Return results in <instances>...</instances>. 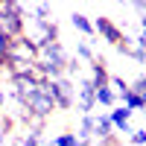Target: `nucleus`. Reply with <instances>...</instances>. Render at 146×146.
<instances>
[{"instance_id": "nucleus-17", "label": "nucleus", "mask_w": 146, "mask_h": 146, "mask_svg": "<svg viewBox=\"0 0 146 146\" xmlns=\"http://www.w3.org/2000/svg\"><path fill=\"white\" fill-rule=\"evenodd\" d=\"M53 146H82V140L76 137V131H64V135L53 137Z\"/></svg>"}, {"instance_id": "nucleus-9", "label": "nucleus", "mask_w": 146, "mask_h": 146, "mask_svg": "<svg viewBox=\"0 0 146 146\" xmlns=\"http://www.w3.org/2000/svg\"><path fill=\"white\" fill-rule=\"evenodd\" d=\"M105 137H114V126L108 114H94V140H105Z\"/></svg>"}, {"instance_id": "nucleus-19", "label": "nucleus", "mask_w": 146, "mask_h": 146, "mask_svg": "<svg viewBox=\"0 0 146 146\" xmlns=\"http://www.w3.org/2000/svg\"><path fill=\"white\" fill-rule=\"evenodd\" d=\"M129 88L135 91V94L140 96V100H146V76H137L135 82H129Z\"/></svg>"}, {"instance_id": "nucleus-5", "label": "nucleus", "mask_w": 146, "mask_h": 146, "mask_svg": "<svg viewBox=\"0 0 146 146\" xmlns=\"http://www.w3.org/2000/svg\"><path fill=\"white\" fill-rule=\"evenodd\" d=\"M76 108L82 111V117L94 114V108H96V88L88 76H79V82H76Z\"/></svg>"}, {"instance_id": "nucleus-13", "label": "nucleus", "mask_w": 146, "mask_h": 146, "mask_svg": "<svg viewBox=\"0 0 146 146\" xmlns=\"http://www.w3.org/2000/svg\"><path fill=\"white\" fill-rule=\"evenodd\" d=\"M120 105H126V108H129V111H131V114H135V111H143V108H146V100H140V96H137L135 91H131V88H129V94L123 96V100H120Z\"/></svg>"}, {"instance_id": "nucleus-22", "label": "nucleus", "mask_w": 146, "mask_h": 146, "mask_svg": "<svg viewBox=\"0 0 146 146\" xmlns=\"http://www.w3.org/2000/svg\"><path fill=\"white\" fill-rule=\"evenodd\" d=\"M137 47H140V50H146V21H140V32H137Z\"/></svg>"}, {"instance_id": "nucleus-7", "label": "nucleus", "mask_w": 146, "mask_h": 146, "mask_svg": "<svg viewBox=\"0 0 146 146\" xmlns=\"http://www.w3.org/2000/svg\"><path fill=\"white\" fill-rule=\"evenodd\" d=\"M108 120H111L114 131H123V135H131V111L126 105H114L108 111Z\"/></svg>"}, {"instance_id": "nucleus-8", "label": "nucleus", "mask_w": 146, "mask_h": 146, "mask_svg": "<svg viewBox=\"0 0 146 146\" xmlns=\"http://www.w3.org/2000/svg\"><path fill=\"white\" fill-rule=\"evenodd\" d=\"M91 67V82H94V88L100 91V88H108V82H111V73H108V67H105V58L102 56H96V62L94 64H88Z\"/></svg>"}, {"instance_id": "nucleus-20", "label": "nucleus", "mask_w": 146, "mask_h": 146, "mask_svg": "<svg viewBox=\"0 0 146 146\" xmlns=\"http://www.w3.org/2000/svg\"><path fill=\"white\" fill-rule=\"evenodd\" d=\"M129 140L135 143V146H143V143H146V129H131V135H129Z\"/></svg>"}, {"instance_id": "nucleus-3", "label": "nucleus", "mask_w": 146, "mask_h": 146, "mask_svg": "<svg viewBox=\"0 0 146 146\" xmlns=\"http://www.w3.org/2000/svg\"><path fill=\"white\" fill-rule=\"evenodd\" d=\"M47 91H50L56 111H70L76 105V82L70 76H58V79H47Z\"/></svg>"}, {"instance_id": "nucleus-10", "label": "nucleus", "mask_w": 146, "mask_h": 146, "mask_svg": "<svg viewBox=\"0 0 146 146\" xmlns=\"http://www.w3.org/2000/svg\"><path fill=\"white\" fill-rule=\"evenodd\" d=\"M117 50L123 53V56H129L131 62H137V64H143V62H146V50H140V47H137V41H135V38H129V35L123 38V44H120Z\"/></svg>"}, {"instance_id": "nucleus-11", "label": "nucleus", "mask_w": 146, "mask_h": 146, "mask_svg": "<svg viewBox=\"0 0 146 146\" xmlns=\"http://www.w3.org/2000/svg\"><path fill=\"white\" fill-rule=\"evenodd\" d=\"M70 23H73V29H79V32L85 35V38H91V35L96 32V29H94V21H91L88 15H82V12H73V15H70Z\"/></svg>"}, {"instance_id": "nucleus-23", "label": "nucleus", "mask_w": 146, "mask_h": 146, "mask_svg": "<svg viewBox=\"0 0 146 146\" xmlns=\"http://www.w3.org/2000/svg\"><path fill=\"white\" fill-rule=\"evenodd\" d=\"M131 9L140 15V21H146V0H137V3H131Z\"/></svg>"}, {"instance_id": "nucleus-14", "label": "nucleus", "mask_w": 146, "mask_h": 146, "mask_svg": "<svg viewBox=\"0 0 146 146\" xmlns=\"http://www.w3.org/2000/svg\"><path fill=\"white\" fill-rule=\"evenodd\" d=\"M76 58H79V62L94 64V62H96V53L91 50V44H88V41H79V44H76Z\"/></svg>"}, {"instance_id": "nucleus-21", "label": "nucleus", "mask_w": 146, "mask_h": 146, "mask_svg": "<svg viewBox=\"0 0 146 146\" xmlns=\"http://www.w3.org/2000/svg\"><path fill=\"white\" fill-rule=\"evenodd\" d=\"M9 44H12V38L0 29V58H6V53H9Z\"/></svg>"}, {"instance_id": "nucleus-2", "label": "nucleus", "mask_w": 146, "mask_h": 146, "mask_svg": "<svg viewBox=\"0 0 146 146\" xmlns=\"http://www.w3.org/2000/svg\"><path fill=\"white\" fill-rule=\"evenodd\" d=\"M67 62H70V58L64 53V47L56 41V44L41 47V50H38V62H35V64H38V70L44 73L47 79H58V76L67 73Z\"/></svg>"}, {"instance_id": "nucleus-6", "label": "nucleus", "mask_w": 146, "mask_h": 146, "mask_svg": "<svg viewBox=\"0 0 146 146\" xmlns=\"http://www.w3.org/2000/svg\"><path fill=\"white\" fill-rule=\"evenodd\" d=\"M94 29L100 32V38H102V41H108L111 47H120V44H123V38H126V32L120 29L111 18H105V15L94 18Z\"/></svg>"}, {"instance_id": "nucleus-15", "label": "nucleus", "mask_w": 146, "mask_h": 146, "mask_svg": "<svg viewBox=\"0 0 146 146\" xmlns=\"http://www.w3.org/2000/svg\"><path fill=\"white\" fill-rule=\"evenodd\" d=\"M108 88L114 91V96H117V100H123V96L129 94V82H126L123 76H111V82H108Z\"/></svg>"}, {"instance_id": "nucleus-12", "label": "nucleus", "mask_w": 146, "mask_h": 146, "mask_svg": "<svg viewBox=\"0 0 146 146\" xmlns=\"http://www.w3.org/2000/svg\"><path fill=\"white\" fill-rule=\"evenodd\" d=\"M41 129H44V123H32L27 131H23L21 135L23 146H41Z\"/></svg>"}, {"instance_id": "nucleus-4", "label": "nucleus", "mask_w": 146, "mask_h": 146, "mask_svg": "<svg viewBox=\"0 0 146 146\" xmlns=\"http://www.w3.org/2000/svg\"><path fill=\"white\" fill-rule=\"evenodd\" d=\"M6 62H27V64H35V62H38V47H35V41H29L27 35L15 38V41L9 44Z\"/></svg>"}, {"instance_id": "nucleus-18", "label": "nucleus", "mask_w": 146, "mask_h": 146, "mask_svg": "<svg viewBox=\"0 0 146 146\" xmlns=\"http://www.w3.org/2000/svg\"><path fill=\"white\" fill-rule=\"evenodd\" d=\"M12 126H15V117H9V114H0V146L6 143V135L12 131Z\"/></svg>"}, {"instance_id": "nucleus-16", "label": "nucleus", "mask_w": 146, "mask_h": 146, "mask_svg": "<svg viewBox=\"0 0 146 146\" xmlns=\"http://www.w3.org/2000/svg\"><path fill=\"white\" fill-rule=\"evenodd\" d=\"M114 102H117V96H114V91H111V88H100V91H96V105L114 108Z\"/></svg>"}, {"instance_id": "nucleus-1", "label": "nucleus", "mask_w": 146, "mask_h": 146, "mask_svg": "<svg viewBox=\"0 0 146 146\" xmlns=\"http://www.w3.org/2000/svg\"><path fill=\"white\" fill-rule=\"evenodd\" d=\"M27 12H29L27 3H18V0H3L0 3V29L12 41L27 32Z\"/></svg>"}, {"instance_id": "nucleus-24", "label": "nucleus", "mask_w": 146, "mask_h": 146, "mask_svg": "<svg viewBox=\"0 0 146 146\" xmlns=\"http://www.w3.org/2000/svg\"><path fill=\"white\" fill-rule=\"evenodd\" d=\"M6 105V94H3V88H0V108Z\"/></svg>"}, {"instance_id": "nucleus-25", "label": "nucleus", "mask_w": 146, "mask_h": 146, "mask_svg": "<svg viewBox=\"0 0 146 146\" xmlns=\"http://www.w3.org/2000/svg\"><path fill=\"white\" fill-rule=\"evenodd\" d=\"M12 146H23V140H21V135H18L15 140H12Z\"/></svg>"}]
</instances>
